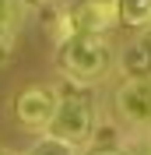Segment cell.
<instances>
[{"label":"cell","mask_w":151,"mask_h":155,"mask_svg":"<svg viewBox=\"0 0 151 155\" xmlns=\"http://www.w3.org/2000/svg\"><path fill=\"white\" fill-rule=\"evenodd\" d=\"M56 71L63 74L67 85L92 88L116 71V46L105 35L77 32L56 46Z\"/></svg>","instance_id":"6da1fadb"},{"label":"cell","mask_w":151,"mask_h":155,"mask_svg":"<svg viewBox=\"0 0 151 155\" xmlns=\"http://www.w3.org/2000/svg\"><path fill=\"white\" fill-rule=\"evenodd\" d=\"M95 124H98V113H95L92 92L67 85V88H60V99H56V109H53V120H49L46 134L70 145V148H85L92 141Z\"/></svg>","instance_id":"7a4b0ae2"},{"label":"cell","mask_w":151,"mask_h":155,"mask_svg":"<svg viewBox=\"0 0 151 155\" xmlns=\"http://www.w3.org/2000/svg\"><path fill=\"white\" fill-rule=\"evenodd\" d=\"M113 109L123 130L151 134V78H123L113 92Z\"/></svg>","instance_id":"3957f363"},{"label":"cell","mask_w":151,"mask_h":155,"mask_svg":"<svg viewBox=\"0 0 151 155\" xmlns=\"http://www.w3.org/2000/svg\"><path fill=\"white\" fill-rule=\"evenodd\" d=\"M60 88L49 85V81H35V85L21 88L18 99H14V116L25 130H35V134H46L49 120H53V109H56Z\"/></svg>","instance_id":"277c9868"},{"label":"cell","mask_w":151,"mask_h":155,"mask_svg":"<svg viewBox=\"0 0 151 155\" xmlns=\"http://www.w3.org/2000/svg\"><path fill=\"white\" fill-rule=\"evenodd\" d=\"M67 14L74 21V32L88 35H105L116 28V0H67Z\"/></svg>","instance_id":"5b68a950"},{"label":"cell","mask_w":151,"mask_h":155,"mask_svg":"<svg viewBox=\"0 0 151 155\" xmlns=\"http://www.w3.org/2000/svg\"><path fill=\"white\" fill-rule=\"evenodd\" d=\"M116 67L123 71V78H151V28L137 32L116 53Z\"/></svg>","instance_id":"8992f818"},{"label":"cell","mask_w":151,"mask_h":155,"mask_svg":"<svg viewBox=\"0 0 151 155\" xmlns=\"http://www.w3.org/2000/svg\"><path fill=\"white\" fill-rule=\"evenodd\" d=\"M39 11V28L46 32L53 42H63V39L77 35L74 32V21H70V14H67V0H60V4H46V7H35Z\"/></svg>","instance_id":"52a82bcc"},{"label":"cell","mask_w":151,"mask_h":155,"mask_svg":"<svg viewBox=\"0 0 151 155\" xmlns=\"http://www.w3.org/2000/svg\"><path fill=\"white\" fill-rule=\"evenodd\" d=\"M116 21L123 28H151V0H116Z\"/></svg>","instance_id":"ba28073f"},{"label":"cell","mask_w":151,"mask_h":155,"mask_svg":"<svg viewBox=\"0 0 151 155\" xmlns=\"http://www.w3.org/2000/svg\"><path fill=\"white\" fill-rule=\"evenodd\" d=\"M18 28H21L18 21H11V18H4V14H0V67L14 57V46H18Z\"/></svg>","instance_id":"9c48e42d"},{"label":"cell","mask_w":151,"mask_h":155,"mask_svg":"<svg viewBox=\"0 0 151 155\" xmlns=\"http://www.w3.org/2000/svg\"><path fill=\"white\" fill-rule=\"evenodd\" d=\"M74 152H77V148L63 145V141H56V137H49V134H39V137H35V145H32L25 155H74Z\"/></svg>","instance_id":"30bf717a"},{"label":"cell","mask_w":151,"mask_h":155,"mask_svg":"<svg viewBox=\"0 0 151 155\" xmlns=\"http://www.w3.org/2000/svg\"><path fill=\"white\" fill-rule=\"evenodd\" d=\"M0 14L21 25V14H25V4H21V0H0Z\"/></svg>","instance_id":"8fae6325"},{"label":"cell","mask_w":151,"mask_h":155,"mask_svg":"<svg viewBox=\"0 0 151 155\" xmlns=\"http://www.w3.org/2000/svg\"><path fill=\"white\" fill-rule=\"evenodd\" d=\"M85 155H130L127 148H98V145H88Z\"/></svg>","instance_id":"7c38bea8"},{"label":"cell","mask_w":151,"mask_h":155,"mask_svg":"<svg viewBox=\"0 0 151 155\" xmlns=\"http://www.w3.org/2000/svg\"><path fill=\"white\" fill-rule=\"evenodd\" d=\"M21 4H25V7H32V11H35V7H46V4H60V0H21Z\"/></svg>","instance_id":"4fadbf2b"},{"label":"cell","mask_w":151,"mask_h":155,"mask_svg":"<svg viewBox=\"0 0 151 155\" xmlns=\"http://www.w3.org/2000/svg\"><path fill=\"white\" fill-rule=\"evenodd\" d=\"M133 155H151V141H144V145L137 148V152H133Z\"/></svg>","instance_id":"5bb4252c"},{"label":"cell","mask_w":151,"mask_h":155,"mask_svg":"<svg viewBox=\"0 0 151 155\" xmlns=\"http://www.w3.org/2000/svg\"><path fill=\"white\" fill-rule=\"evenodd\" d=\"M0 155H18V152H11V148H0Z\"/></svg>","instance_id":"9a60e30c"}]
</instances>
